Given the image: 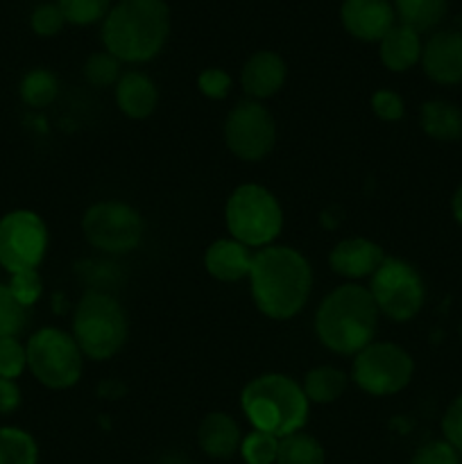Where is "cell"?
Listing matches in <instances>:
<instances>
[{"label": "cell", "mask_w": 462, "mask_h": 464, "mask_svg": "<svg viewBox=\"0 0 462 464\" xmlns=\"http://www.w3.org/2000/svg\"><path fill=\"white\" fill-rule=\"evenodd\" d=\"M247 281L256 311L272 322H288L311 302L315 275L297 247L270 245L254 252Z\"/></svg>", "instance_id": "1"}, {"label": "cell", "mask_w": 462, "mask_h": 464, "mask_svg": "<svg viewBox=\"0 0 462 464\" xmlns=\"http://www.w3.org/2000/svg\"><path fill=\"white\" fill-rule=\"evenodd\" d=\"M380 313L367 285L344 284L322 297L313 317L315 338L326 352L353 358L371 344L379 334Z\"/></svg>", "instance_id": "2"}, {"label": "cell", "mask_w": 462, "mask_h": 464, "mask_svg": "<svg viewBox=\"0 0 462 464\" xmlns=\"http://www.w3.org/2000/svg\"><path fill=\"white\" fill-rule=\"evenodd\" d=\"M172 16L166 0H118L102 21L104 50L120 63H148L163 53Z\"/></svg>", "instance_id": "3"}, {"label": "cell", "mask_w": 462, "mask_h": 464, "mask_svg": "<svg viewBox=\"0 0 462 464\" xmlns=\"http://www.w3.org/2000/svg\"><path fill=\"white\" fill-rule=\"evenodd\" d=\"M240 411L254 430L281 440L306 429L311 401L306 399L302 381L284 372H265L245 383Z\"/></svg>", "instance_id": "4"}, {"label": "cell", "mask_w": 462, "mask_h": 464, "mask_svg": "<svg viewBox=\"0 0 462 464\" xmlns=\"http://www.w3.org/2000/svg\"><path fill=\"white\" fill-rule=\"evenodd\" d=\"M71 334L86 361H111L125 349L130 317L109 290L91 288L82 295L72 311Z\"/></svg>", "instance_id": "5"}, {"label": "cell", "mask_w": 462, "mask_h": 464, "mask_svg": "<svg viewBox=\"0 0 462 464\" xmlns=\"http://www.w3.org/2000/svg\"><path fill=\"white\" fill-rule=\"evenodd\" d=\"M225 227L229 236L252 252L276 245L284 234L285 211L279 198L263 184H240L225 202Z\"/></svg>", "instance_id": "6"}, {"label": "cell", "mask_w": 462, "mask_h": 464, "mask_svg": "<svg viewBox=\"0 0 462 464\" xmlns=\"http://www.w3.org/2000/svg\"><path fill=\"white\" fill-rule=\"evenodd\" d=\"M27 372L43 388L63 392L75 388L84 374V353L71 331L41 326L27 338Z\"/></svg>", "instance_id": "7"}, {"label": "cell", "mask_w": 462, "mask_h": 464, "mask_svg": "<svg viewBox=\"0 0 462 464\" xmlns=\"http://www.w3.org/2000/svg\"><path fill=\"white\" fill-rule=\"evenodd\" d=\"M415 379V358L406 347L390 340H374L351 358L349 381L370 397L401 394Z\"/></svg>", "instance_id": "8"}, {"label": "cell", "mask_w": 462, "mask_h": 464, "mask_svg": "<svg viewBox=\"0 0 462 464\" xmlns=\"http://www.w3.org/2000/svg\"><path fill=\"white\" fill-rule=\"evenodd\" d=\"M367 290L380 317L394 324L415 320L426 304L424 276L410 261L399 256H385L379 270L370 276Z\"/></svg>", "instance_id": "9"}, {"label": "cell", "mask_w": 462, "mask_h": 464, "mask_svg": "<svg viewBox=\"0 0 462 464\" xmlns=\"http://www.w3.org/2000/svg\"><path fill=\"white\" fill-rule=\"evenodd\" d=\"M82 236L98 252L125 256L140 247L145 220L136 207L122 199H100L82 216Z\"/></svg>", "instance_id": "10"}, {"label": "cell", "mask_w": 462, "mask_h": 464, "mask_svg": "<svg viewBox=\"0 0 462 464\" xmlns=\"http://www.w3.org/2000/svg\"><path fill=\"white\" fill-rule=\"evenodd\" d=\"M274 113L256 100H240L226 111L222 122V139L226 150L238 161L258 163L272 154L276 145Z\"/></svg>", "instance_id": "11"}, {"label": "cell", "mask_w": 462, "mask_h": 464, "mask_svg": "<svg viewBox=\"0 0 462 464\" xmlns=\"http://www.w3.org/2000/svg\"><path fill=\"white\" fill-rule=\"evenodd\" d=\"M50 249V229L32 208H14L0 218V267L7 275L39 270Z\"/></svg>", "instance_id": "12"}, {"label": "cell", "mask_w": 462, "mask_h": 464, "mask_svg": "<svg viewBox=\"0 0 462 464\" xmlns=\"http://www.w3.org/2000/svg\"><path fill=\"white\" fill-rule=\"evenodd\" d=\"M385 256L388 254L376 240L365 238V236H349L331 247L326 261L333 275L342 276L349 284H361L362 279H370L379 270Z\"/></svg>", "instance_id": "13"}, {"label": "cell", "mask_w": 462, "mask_h": 464, "mask_svg": "<svg viewBox=\"0 0 462 464\" xmlns=\"http://www.w3.org/2000/svg\"><path fill=\"white\" fill-rule=\"evenodd\" d=\"M340 23L353 39L379 44L397 25V14L392 0H342Z\"/></svg>", "instance_id": "14"}, {"label": "cell", "mask_w": 462, "mask_h": 464, "mask_svg": "<svg viewBox=\"0 0 462 464\" xmlns=\"http://www.w3.org/2000/svg\"><path fill=\"white\" fill-rule=\"evenodd\" d=\"M419 63L424 75L435 84H462V32L439 30L430 34Z\"/></svg>", "instance_id": "15"}, {"label": "cell", "mask_w": 462, "mask_h": 464, "mask_svg": "<svg viewBox=\"0 0 462 464\" xmlns=\"http://www.w3.org/2000/svg\"><path fill=\"white\" fill-rule=\"evenodd\" d=\"M288 80V63L274 50H256L240 68V89L249 100L265 102L281 93Z\"/></svg>", "instance_id": "16"}, {"label": "cell", "mask_w": 462, "mask_h": 464, "mask_svg": "<svg viewBox=\"0 0 462 464\" xmlns=\"http://www.w3.org/2000/svg\"><path fill=\"white\" fill-rule=\"evenodd\" d=\"M252 258V249L245 247L243 243L234 240L231 236H226V238L213 240L204 249L202 263L211 279L220 281V284H238V281L249 276Z\"/></svg>", "instance_id": "17"}, {"label": "cell", "mask_w": 462, "mask_h": 464, "mask_svg": "<svg viewBox=\"0 0 462 464\" xmlns=\"http://www.w3.org/2000/svg\"><path fill=\"white\" fill-rule=\"evenodd\" d=\"M113 100L122 116L130 121H145L159 107V86L148 72L125 71L113 86Z\"/></svg>", "instance_id": "18"}, {"label": "cell", "mask_w": 462, "mask_h": 464, "mask_svg": "<svg viewBox=\"0 0 462 464\" xmlns=\"http://www.w3.org/2000/svg\"><path fill=\"white\" fill-rule=\"evenodd\" d=\"M243 430L229 412L213 411L197 426V447L211 460H229L240 451Z\"/></svg>", "instance_id": "19"}, {"label": "cell", "mask_w": 462, "mask_h": 464, "mask_svg": "<svg viewBox=\"0 0 462 464\" xmlns=\"http://www.w3.org/2000/svg\"><path fill=\"white\" fill-rule=\"evenodd\" d=\"M421 50H424V41L419 32L401 23H397L379 41V59L390 72L412 71L421 62Z\"/></svg>", "instance_id": "20"}, {"label": "cell", "mask_w": 462, "mask_h": 464, "mask_svg": "<svg viewBox=\"0 0 462 464\" xmlns=\"http://www.w3.org/2000/svg\"><path fill=\"white\" fill-rule=\"evenodd\" d=\"M419 127L428 139L456 143L462 139V109L448 100H426L419 111Z\"/></svg>", "instance_id": "21"}, {"label": "cell", "mask_w": 462, "mask_h": 464, "mask_svg": "<svg viewBox=\"0 0 462 464\" xmlns=\"http://www.w3.org/2000/svg\"><path fill=\"white\" fill-rule=\"evenodd\" d=\"M349 374L333 365H317L306 372L302 381V388L311 406H329L344 397L349 388Z\"/></svg>", "instance_id": "22"}, {"label": "cell", "mask_w": 462, "mask_h": 464, "mask_svg": "<svg viewBox=\"0 0 462 464\" xmlns=\"http://www.w3.org/2000/svg\"><path fill=\"white\" fill-rule=\"evenodd\" d=\"M392 7L401 25L412 27L421 34L442 23V18L447 16L448 0H392Z\"/></svg>", "instance_id": "23"}, {"label": "cell", "mask_w": 462, "mask_h": 464, "mask_svg": "<svg viewBox=\"0 0 462 464\" xmlns=\"http://www.w3.org/2000/svg\"><path fill=\"white\" fill-rule=\"evenodd\" d=\"M59 77L50 68H32L18 82V95L30 109H45L59 98Z\"/></svg>", "instance_id": "24"}, {"label": "cell", "mask_w": 462, "mask_h": 464, "mask_svg": "<svg viewBox=\"0 0 462 464\" xmlns=\"http://www.w3.org/2000/svg\"><path fill=\"white\" fill-rule=\"evenodd\" d=\"M0 464H39V444L21 426H0Z\"/></svg>", "instance_id": "25"}, {"label": "cell", "mask_w": 462, "mask_h": 464, "mask_svg": "<svg viewBox=\"0 0 462 464\" xmlns=\"http://www.w3.org/2000/svg\"><path fill=\"white\" fill-rule=\"evenodd\" d=\"M324 444L306 430H297L279 440V456L276 464H324Z\"/></svg>", "instance_id": "26"}, {"label": "cell", "mask_w": 462, "mask_h": 464, "mask_svg": "<svg viewBox=\"0 0 462 464\" xmlns=\"http://www.w3.org/2000/svg\"><path fill=\"white\" fill-rule=\"evenodd\" d=\"M84 72V80L89 82L95 89H109V86H116V82L122 75V63L113 57L107 50H100L93 53L82 66Z\"/></svg>", "instance_id": "27"}, {"label": "cell", "mask_w": 462, "mask_h": 464, "mask_svg": "<svg viewBox=\"0 0 462 464\" xmlns=\"http://www.w3.org/2000/svg\"><path fill=\"white\" fill-rule=\"evenodd\" d=\"M66 23L77 27L102 23L107 18L109 9L113 7V0H57Z\"/></svg>", "instance_id": "28"}, {"label": "cell", "mask_w": 462, "mask_h": 464, "mask_svg": "<svg viewBox=\"0 0 462 464\" xmlns=\"http://www.w3.org/2000/svg\"><path fill=\"white\" fill-rule=\"evenodd\" d=\"M238 456L243 458L245 464H276V456H279V438L252 429L247 435H243Z\"/></svg>", "instance_id": "29"}, {"label": "cell", "mask_w": 462, "mask_h": 464, "mask_svg": "<svg viewBox=\"0 0 462 464\" xmlns=\"http://www.w3.org/2000/svg\"><path fill=\"white\" fill-rule=\"evenodd\" d=\"M30 322V311L16 302L7 284H0V338H21Z\"/></svg>", "instance_id": "30"}, {"label": "cell", "mask_w": 462, "mask_h": 464, "mask_svg": "<svg viewBox=\"0 0 462 464\" xmlns=\"http://www.w3.org/2000/svg\"><path fill=\"white\" fill-rule=\"evenodd\" d=\"M7 288L16 297V302L30 311L43 297V276L39 270L16 272V275H9Z\"/></svg>", "instance_id": "31"}, {"label": "cell", "mask_w": 462, "mask_h": 464, "mask_svg": "<svg viewBox=\"0 0 462 464\" xmlns=\"http://www.w3.org/2000/svg\"><path fill=\"white\" fill-rule=\"evenodd\" d=\"M25 372V343H21V338H0V379L18 381Z\"/></svg>", "instance_id": "32"}, {"label": "cell", "mask_w": 462, "mask_h": 464, "mask_svg": "<svg viewBox=\"0 0 462 464\" xmlns=\"http://www.w3.org/2000/svg\"><path fill=\"white\" fill-rule=\"evenodd\" d=\"M231 89H234V77L225 71V68H204L197 75V91L204 98L220 102V100L229 98Z\"/></svg>", "instance_id": "33"}, {"label": "cell", "mask_w": 462, "mask_h": 464, "mask_svg": "<svg viewBox=\"0 0 462 464\" xmlns=\"http://www.w3.org/2000/svg\"><path fill=\"white\" fill-rule=\"evenodd\" d=\"M66 25V18H63L62 9L57 3H43L36 5L34 12L30 14V27L36 36H57L59 32Z\"/></svg>", "instance_id": "34"}, {"label": "cell", "mask_w": 462, "mask_h": 464, "mask_svg": "<svg viewBox=\"0 0 462 464\" xmlns=\"http://www.w3.org/2000/svg\"><path fill=\"white\" fill-rule=\"evenodd\" d=\"M371 113L383 122H399L406 116V102L401 95L392 89H379L370 98Z\"/></svg>", "instance_id": "35"}, {"label": "cell", "mask_w": 462, "mask_h": 464, "mask_svg": "<svg viewBox=\"0 0 462 464\" xmlns=\"http://www.w3.org/2000/svg\"><path fill=\"white\" fill-rule=\"evenodd\" d=\"M408 464H462V456L447 440H430L412 453Z\"/></svg>", "instance_id": "36"}, {"label": "cell", "mask_w": 462, "mask_h": 464, "mask_svg": "<svg viewBox=\"0 0 462 464\" xmlns=\"http://www.w3.org/2000/svg\"><path fill=\"white\" fill-rule=\"evenodd\" d=\"M439 429H442V440H447L462 456V392L447 406Z\"/></svg>", "instance_id": "37"}, {"label": "cell", "mask_w": 462, "mask_h": 464, "mask_svg": "<svg viewBox=\"0 0 462 464\" xmlns=\"http://www.w3.org/2000/svg\"><path fill=\"white\" fill-rule=\"evenodd\" d=\"M23 403V390L18 381L0 379V417L14 415Z\"/></svg>", "instance_id": "38"}, {"label": "cell", "mask_w": 462, "mask_h": 464, "mask_svg": "<svg viewBox=\"0 0 462 464\" xmlns=\"http://www.w3.org/2000/svg\"><path fill=\"white\" fill-rule=\"evenodd\" d=\"M451 216L457 225L462 227V184L453 190V198H451Z\"/></svg>", "instance_id": "39"}, {"label": "cell", "mask_w": 462, "mask_h": 464, "mask_svg": "<svg viewBox=\"0 0 462 464\" xmlns=\"http://www.w3.org/2000/svg\"><path fill=\"white\" fill-rule=\"evenodd\" d=\"M0 272H3V267H0Z\"/></svg>", "instance_id": "40"}]
</instances>
